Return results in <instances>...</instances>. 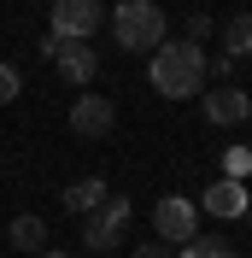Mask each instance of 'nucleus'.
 Here are the masks:
<instances>
[{"mask_svg": "<svg viewBox=\"0 0 252 258\" xmlns=\"http://www.w3.org/2000/svg\"><path fill=\"white\" fill-rule=\"evenodd\" d=\"M205 71H211V59H205L194 41H158V47H153V64H147V77H153V88L164 100L205 94Z\"/></svg>", "mask_w": 252, "mask_h": 258, "instance_id": "nucleus-1", "label": "nucleus"}, {"mask_svg": "<svg viewBox=\"0 0 252 258\" xmlns=\"http://www.w3.org/2000/svg\"><path fill=\"white\" fill-rule=\"evenodd\" d=\"M111 35H117V47L129 53H153L164 41V6L158 0H123L117 12H111Z\"/></svg>", "mask_w": 252, "mask_h": 258, "instance_id": "nucleus-2", "label": "nucleus"}, {"mask_svg": "<svg viewBox=\"0 0 252 258\" xmlns=\"http://www.w3.org/2000/svg\"><path fill=\"white\" fill-rule=\"evenodd\" d=\"M123 229H129V200L106 194V206L82 217V246L88 252H117L123 246Z\"/></svg>", "mask_w": 252, "mask_h": 258, "instance_id": "nucleus-3", "label": "nucleus"}, {"mask_svg": "<svg viewBox=\"0 0 252 258\" xmlns=\"http://www.w3.org/2000/svg\"><path fill=\"white\" fill-rule=\"evenodd\" d=\"M153 229H158V241H164V246L194 241V235H200V206H188L182 194H164V200L153 206Z\"/></svg>", "mask_w": 252, "mask_h": 258, "instance_id": "nucleus-4", "label": "nucleus"}, {"mask_svg": "<svg viewBox=\"0 0 252 258\" xmlns=\"http://www.w3.org/2000/svg\"><path fill=\"white\" fill-rule=\"evenodd\" d=\"M41 53L47 59H59V77L65 82H94V71H100V59H94V47L88 41H65V35H41Z\"/></svg>", "mask_w": 252, "mask_h": 258, "instance_id": "nucleus-5", "label": "nucleus"}, {"mask_svg": "<svg viewBox=\"0 0 252 258\" xmlns=\"http://www.w3.org/2000/svg\"><path fill=\"white\" fill-rule=\"evenodd\" d=\"M100 18H106V6L100 0H53V35H65V41H88V35L100 30Z\"/></svg>", "mask_w": 252, "mask_h": 258, "instance_id": "nucleus-6", "label": "nucleus"}, {"mask_svg": "<svg viewBox=\"0 0 252 258\" xmlns=\"http://www.w3.org/2000/svg\"><path fill=\"white\" fill-rule=\"evenodd\" d=\"M111 123H117V106H111L106 94H82L77 106H71V129L88 135V141H94V135H111Z\"/></svg>", "mask_w": 252, "mask_h": 258, "instance_id": "nucleus-7", "label": "nucleus"}, {"mask_svg": "<svg viewBox=\"0 0 252 258\" xmlns=\"http://www.w3.org/2000/svg\"><path fill=\"white\" fill-rule=\"evenodd\" d=\"M205 117L217 129H235L240 117H252V100L240 94V88H211V94H205Z\"/></svg>", "mask_w": 252, "mask_h": 258, "instance_id": "nucleus-8", "label": "nucleus"}, {"mask_svg": "<svg viewBox=\"0 0 252 258\" xmlns=\"http://www.w3.org/2000/svg\"><path fill=\"white\" fill-rule=\"evenodd\" d=\"M246 188H240L235 176H223V182H211V188H205V211H211V217H246Z\"/></svg>", "mask_w": 252, "mask_h": 258, "instance_id": "nucleus-9", "label": "nucleus"}, {"mask_svg": "<svg viewBox=\"0 0 252 258\" xmlns=\"http://www.w3.org/2000/svg\"><path fill=\"white\" fill-rule=\"evenodd\" d=\"M106 206V182L100 176H77L71 188H65V211H77V217H88V211Z\"/></svg>", "mask_w": 252, "mask_h": 258, "instance_id": "nucleus-10", "label": "nucleus"}, {"mask_svg": "<svg viewBox=\"0 0 252 258\" xmlns=\"http://www.w3.org/2000/svg\"><path fill=\"white\" fill-rule=\"evenodd\" d=\"M12 246L18 252H47V223L41 217H18L12 223Z\"/></svg>", "mask_w": 252, "mask_h": 258, "instance_id": "nucleus-11", "label": "nucleus"}, {"mask_svg": "<svg viewBox=\"0 0 252 258\" xmlns=\"http://www.w3.org/2000/svg\"><path fill=\"white\" fill-rule=\"evenodd\" d=\"M223 47H229V59L252 53V12H235V18H229V30H223Z\"/></svg>", "mask_w": 252, "mask_h": 258, "instance_id": "nucleus-12", "label": "nucleus"}, {"mask_svg": "<svg viewBox=\"0 0 252 258\" xmlns=\"http://www.w3.org/2000/svg\"><path fill=\"white\" fill-rule=\"evenodd\" d=\"M176 258H235V252H229V241H217V235H194V241H182Z\"/></svg>", "mask_w": 252, "mask_h": 258, "instance_id": "nucleus-13", "label": "nucleus"}, {"mask_svg": "<svg viewBox=\"0 0 252 258\" xmlns=\"http://www.w3.org/2000/svg\"><path fill=\"white\" fill-rule=\"evenodd\" d=\"M223 164H229V176H246V170H252V147H229V153H223Z\"/></svg>", "mask_w": 252, "mask_h": 258, "instance_id": "nucleus-14", "label": "nucleus"}, {"mask_svg": "<svg viewBox=\"0 0 252 258\" xmlns=\"http://www.w3.org/2000/svg\"><path fill=\"white\" fill-rule=\"evenodd\" d=\"M18 88H24V82H18V71L0 59V106H6V100H18Z\"/></svg>", "mask_w": 252, "mask_h": 258, "instance_id": "nucleus-15", "label": "nucleus"}, {"mask_svg": "<svg viewBox=\"0 0 252 258\" xmlns=\"http://www.w3.org/2000/svg\"><path fill=\"white\" fill-rule=\"evenodd\" d=\"M205 35H211V18H205V12H194V18H188V35H182V41H194V47H200Z\"/></svg>", "mask_w": 252, "mask_h": 258, "instance_id": "nucleus-16", "label": "nucleus"}, {"mask_svg": "<svg viewBox=\"0 0 252 258\" xmlns=\"http://www.w3.org/2000/svg\"><path fill=\"white\" fill-rule=\"evenodd\" d=\"M129 258H176V252H170V246H164V241H147V246H135V252H129Z\"/></svg>", "mask_w": 252, "mask_h": 258, "instance_id": "nucleus-17", "label": "nucleus"}, {"mask_svg": "<svg viewBox=\"0 0 252 258\" xmlns=\"http://www.w3.org/2000/svg\"><path fill=\"white\" fill-rule=\"evenodd\" d=\"M35 258H77V252H53V246H47V252H35Z\"/></svg>", "mask_w": 252, "mask_h": 258, "instance_id": "nucleus-18", "label": "nucleus"}]
</instances>
